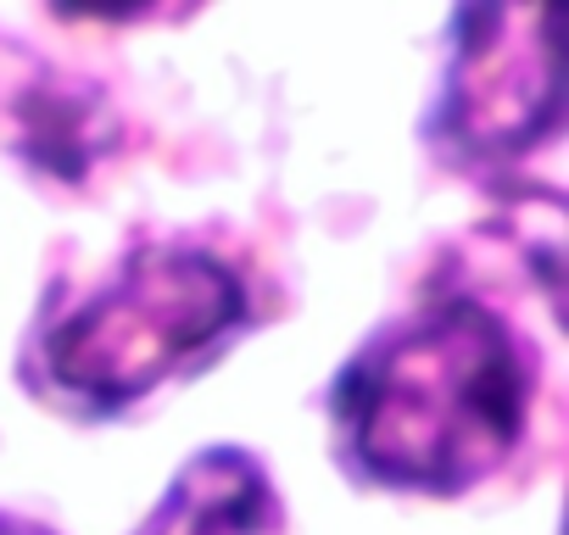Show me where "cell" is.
Instances as JSON below:
<instances>
[{"mask_svg": "<svg viewBox=\"0 0 569 535\" xmlns=\"http://www.w3.org/2000/svg\"><path fill=\"white\" fill-rule=\"evenodd\" d=\"M530 385V341L502 313L452 296L386 324L341 369L336 435L363 480L458 496L513 457Z\"/></svg>", "mask_w": 569, "mask_h": 535, "instance_id": "1", "label": "cell"}, {"mask_svg": "<svg viewBox=\"0 0 569 535\" xmlns=\"http://www.w3.org/2000/svg\"><path fill=\"white\" fill-rule=\"evenodd\" d=\"M246 324V280L201 245H140L107 285L62 313L40 363L96 413L129 407Z\"/></svg>", "mask_w": 569, "mask_h": 535, "instance_id": "2", "label": "cell"}, {"mask_svg": "<svg viewBox=\"0 0 569 535\" xmlns=\"http://www.w3.org/2000/svg\"><path fill=\"white\" fill-rule=\"evenodd\" d=\"M558 129L552 18L541 7L458 12V51L436 107V140L463 162H508Z\"/></svg>", "mask_w": 569, "mask_h": 535, "instance_id": "3", "label": "cell"}, {"mask_svg": "<svg viewBox=\"0 0 569 535\" xmlns=\"http://www.w3.org/2000/svg\"><path fill=\"white\" fill-rule=\"evenodd\" d=\"M140 535H284V513L251 452L207 446L173 474Z\"/></svg>", "mask_w": 569, "mask_h": 535, "instance_id": "4", "label": "cell"}, {"mask_svg": "<svg viewBox=\"0 0 569 535\" xmlns=\"http://www.w3.org/2000/svg\"><path fill=\"white\" fill-rule=\"evenodd\" d=\"M0 535H51L46 524H29V518H0Z\"/></svg>", "mask_w": 569, "mask_h": 535, "instance_id": "5", "label": "cell"}]
</instances>
